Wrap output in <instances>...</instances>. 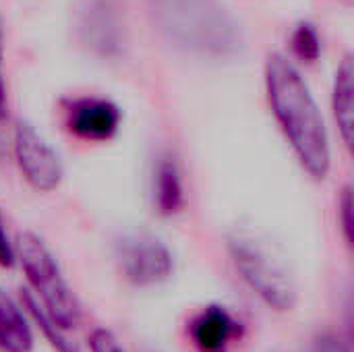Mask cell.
<instances>
[{"label":"cell","mask_w":354,"mask_h":352,"mask_svg":"<svg viewBox=\"0 0 354 352\" xmlns=\"http://www.w3.org/2000/svg\"><path fill=\"white\" fill-rule=\"evenodd\" d=\"M263 79L272 114L299 164L311 178L324 180L332 166L330 135L309 85L299 68L282 54L268 56Z\"/></svg>","instance_id":"obj_1"},{"label":"cell","mask_w":354,"mask_h":352,"mask_svg":"<svg viewBox=\"0 0 354 352\" xmlns=\"http://www.w3.org/2000/svg\"><path fill=\"white\" fill-rule=\"evenodd\" d=\"M164 37L199 60L228 62L243 54L245 31L222 0H149Z\"/></svg>","instance_id":"obj_2"},{"label":"cell","mask_w":354,"mask_h":352,"mask_svg":"<svg viewBox=\"0 0 354 352\" xmlns=\"http://www.w3.org/2000/svg\"><path fill=\"white\" fill-rule=\"evenodd\" d=\"M232 263L247 286L274 311L286 313L297 305V284L284 257L261 234L236 228L228 237Z\"/></svg>","instance_id":"obj_3"},{"label":"cell","mask_w":354,"mask_h":352,"mask_svg":"<svg viewBox=\"0 0 354 352\" xmlns=\"http://www.w3.org/2000/svg\"><path fill=\"white\" fill-rule=\"evenodd\" d=\"M15 251L17 261L35 293V301L41 303V311L60 330H73L79 324L81 309L52 251L33 232H23L15 245Z\"/></svg>","instance_id":"obj_4"},{"label":"cell","mask_w":354,"mask_h":352,"mask_svg":"<svg viewBox=\"0 0 354 352\" xmlns=\"http://www.w3.org/2000/svg\"><path fill=\"white\" fill-rule=\"evenodd\" d=\"M73 21L79 44L97 60L116 62L127 56L129 29L118 0H77Z\"/></svg>","instance_id":"obj_5"},{"label":"cell","mask_w":354,"mask_h":352,"mask_svg":"<svg viewBox=\"0 0 354 352\" xmlns=\"http://www.w3.org/2000/svg\"><path fill=\"white\" fill-rule=\"evenodd\" d=\"M12 154L23 178L33 191L52 193L62 185L64 166L60 156L29 120L19 118L15 122Z\"/></svg>","instance_id":"obj_6"},{"label":"cell","mask_w":354,"mask_h":352,"mask_svg":"<svg viewBox=\"0 0 354 352\" xmlns=\"http://www.w3.org/2000/svg\"><path fill=\"white\" fill-rule=\"evenodd\" d=\"M118 263L124 278L139 288L166 282L174 272L172 251L151 234H131L118 243Z\"/></svg>","instance_id":"obj_7"},{"label":"cell","mask_w":354,"mask_h":352,"mask_svg":"<svg viewBox=\"0 0 354 352\" xmlns=\"http://www.w3.org/2000/svg\"><path fill=\"white\" fill-rule=\"evenodd\" d=\"M64 112L68 131L85 141H110L122 122L120 108L106 98L83 95L68 100Z\"/></svg>","instance_id":"obj_8"},{"label":"cell","mask_w":354,"mask_h":352,"mask_svg":"<svg viewBox=\"0 0 354 352\" xmlns=\"http://www.w3.org/2000/svg\"><path fill=\"white\" fill-rule=\"evenodd\" d=\"M191 340L199 352H226L228 346L241 336V324L234 315L220 307H205L191 322Z\"/></svg>","instance_id":"obj_9"},{"label":"cell","mask_w":354,"mask_h":352,"mask_svg":"<svg viewBox=\"0 0 354 352\" xmlns=\"http://www.w3.org/2000/svg\"><path fill=\"white\" fill-rule=\"evenodd\" d=\"M151 197L153 207L160 216H174L185 205V187L178 164L170 156H162L153 168L151 178Z\"/></svg>","instance_id":"obj_10"},{"label":"cell","mask_w":354,"mask_h":352,"mask_svg":"<svg viewBox=\"0 0 354 352\" xmlns=\"http://www.w3.org/2000/svg\"><path fill=\"white\" fill-rule=\"evenodd\" d=\"M332 108L334 118L340 131V137L348 149H353L354 141V68L351 56H346L334 77L332 89Z\"/></svg>","instance_id":"obj_11"},{"label":"cell","mask_w":354,"mask_h":352,"mask_svg":"<svg viewBox=\"0 0 354 352\" xmlns=\"http://www.w3.org/2000/svg\"><path fill=\"white\" fill-rule=\"evenodd\" d=\"M33 332L23 309L0 288V351L31 352Z\"/></svg>","instance_id":"obj_12"},{"label":"cell","mask_w":354,"mask_h":352,"mask_svg":"<svg viewBox=\"0 0 354 352\" xmlns=\"http://www.w3.org/2000/svg\"><path fill=\"white\" fill-rule=\"evenodd\" d=\"M290 48L295 56L303 62H315L322 56V37L313 23L301 21L290 33Z\"/></svg>","instance_id":"obj_13"},{"label":"cell","mask_w":354,"mask_h":352,"mask_svg":"<svg viewBox=\"0 0 354 352\" xmlns=\"http://www.w3.org/2000/svg\"><path fill=\"white\" fill-rule=\"evenodd\" d=\"M23 303H25V307H27V311H29V315L33 317V322L41 328V332L46 334V338L50 340V344L56 349L58 352H77L75 351V346L64 338V330H60L56 324H52L50 319H48V315L41 311V307H39V303L31 297V295H23Z\"/></svg>","instance_id":"obj_14"},{"label":"cell","mask_w":354,"mask_h":352,"mask_svg":"<svg viewBox=\"0 0 354 352\" xmlns=\"http://www.w3.org/2000/svg\"><path fill=\"white\" fill-rule=\"evenodd\" d=\"M338 220H340V230L348 247H353L354 241V199L353 189L346 187L342 191V197L338 201Z\"/></svg>","instance_id":"obj_15"},{"label":"cell","mask_w":354,"mask_h":352,"mask_svg":"<svg viewBox=\"0 0 354 352\" xmlns=\"http://www.w3.org/2000/svg\"><path fill=\"white\" fill-rule=\"evenodd\" d=\"M4 56H6V35H4V23L0 19V127L8 118V87H6V73H4Z\"/></svg>","instance_id":"obj_16"},{"label":"cell","mask_w":354,"mask_h":352,"mask_svg":"<svg viewBox=\"0 0 354 352\" xmlns=\"http://www.w3.org/2000/svg\"><path fill=\"white\" fill-rule=\"evenodd\" d=\"M89 346H91V352H124L120 342L116 340V336L110 330H104V328H97V330L91 332Z\"/></svg>","instance_id":"obj_17"},{"label":"cell","mask_w":354,"mask_h":352,"mask_svg":"<svg viewBox=\"0 0 354 352\" xmlns=\"http://www.w3.org/2000/svg\"><path fill=\"white\" fill-rule=\"evenodd\" d=\"M15 263H17V251H15V245L6 232V226H4V220L0 214V268H12Z\"/></svg>","instance_id":"obj_18"},{"label":"cell","mask_w":354,"mask_h":352,"mask_svg":"<svg viewBox=\"0 0 354 352\" xmlns=\"http://www.w3.org/2000/svg\"><path fill=\"white\" fill-rule=\"evenodd\" d=\"M311 352H351V351H348V346H346L340 338H336V336H332V334H324V336H319V338L315 340L313 351Z\"/></svg>","instance_id":"obj_19"}]
</instances>
